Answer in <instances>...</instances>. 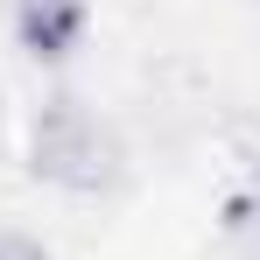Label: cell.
Segmentation results:
<instances>
[{
  "label": "cell",
  "mask_w": 260,
  "mask_h": 260,
  "mask_svg": "<svg viewBox=\"0 0 260 260\" xmlns=\"http://www.w3.org/2000/svg\"><path fill=\"white\" fill-rule=\"evenodd\" d=\"M85 21H91V0H14V43L36 63H63L85 43Z\"/></svg>",
  "instance_id": "obj_2"
},
{
  "label": "cell",
  "mask_w": 260,
  "mask_h": 260,
  "mask_svg": "<svg viewBox=\"0 0 260 260\" xmlns=\"http://www.w3.org/2000/svg\"><path fill=\"white\" fill-rule=\"evenodd\" d=\"M225 239H232L246 260H260V176L246 183V190L225 197Z\"/></svg>",
  "instance_id": "obj_3"
},
{
  "label": "cell",
  "mask_w": 260,
  "mask_h": 260,
  "mask_svg": "<svg viewBox=\"0 0 260 260\" xmlns=\"http://www.w3.org/2000/svg\"><path fill=\"white\" fill-rule=\"evenodd\" d=\"M0 260H49V253H43V239H28V232L0 225Z\"/></svg>",
  "instance_id": "obj_4"
},
{
  "label": "cell",
  "mask_w": 260,
  "mask_h": 260,
  "mask_svg": "<svg viewBox=\"0 0 260 260\" xmlns=\"http://www.w3.org/2000/svg\"><path fill=\"white\" fill-rule=\"evenodd\" d=\"M127 169L120 134L91 113L78 91H49L28 120V176L63 197H106Z\"/></svg>",
  "instance_id": "obj_1"
}]
</instances>
